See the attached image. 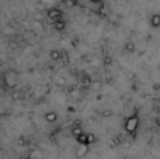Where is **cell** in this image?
I'll list each match as a JSON object with an SVG mask.
<instances>
[{
  "instance_id": "3957f363",
  "label": "cell",
  "mask_w": 160,
  "mask_h": 159,
  "mask_svg": "<svg viewBox=\"0 0 160 159\" xmlns=\"http://www.w3.org/2000/svg\"><path fill=\"white\" fill-rule=\"evenodd\" d=\"M47 17L49 20H52V21H55V20H58V18H63V10L56 7V6L48 7L47 8Z\"/></svg>"
},
{
  "instance_id": "7c38bea8",
  "label": "cell",
  "mask_w": 160,
  "mask_h": 159,
  "mask_svg": "<svg viewBox=\"0 0 160 159\" xmlns=\"http://www.w3.org/2000/svg\"><path fill=\"white\" fill-rule=\"evenodd\" d=\"M83 132V128H82V126H73L72 127V130H70V134L73 135V137H78L79 134H82Z\"/></svg>"
},
{
  "instance_id": "8fae6325",
  "label": "cell",
  "mask_w": 160,
  "mask_h": 159,
  "mask_svg": "<svg viewBox=\"0 0 160 159\" xmlns=\"http://www.w3.org/2000/svg\"><path fill=\"white\" fill-rule=\"evenodd\" d=\"M75 140L78 141V144H86V145H87V134H86V132L79 134L78 137H75Z\"/></svg>"
},
{
  "instance_id": "7a4b0ae2",
  "label": "cell",
  "mask_w": 160,
  "mask_h": 159,
  "mask_svg": "<svg viewBox=\"0 0 160 159\" xmlns=\"http://www.w3.org/2000/svg\"><path fill=\"white\" fill-rule=\"evenodd\" d=\"M3 83L7 89H16L17 85H18V75H17L16 70L13 69H7L3 72Z\"/></svg>"
},
{
  "instance_id": "ffe728a7",
  "label": "cell",
  "mask_w": 160,
  "mask_h": 159,
  "mask_svg": "<svg viewBox=\"0 0 160 159\" xmlns=\"http://www.w3.org/2000/svg\"><path fill=\"white\" fill-rule=\"evenodd\" d=\"M18 159H27V158H18Z\"/></svg>"
},
{
  "instance_id": "e0dca14e",
  "label": "cell",
  "mask_w": 160,
  "mask_h": 159,
  "mask_svg": "<svg viewBox=\"0 0 160 159\" xmlns=\"http://www.w3.org/2000/svg\"><path fill=\"white\" fill-rule=\"evenodd\" d=\"M55 2H56V0H41L42 4H44V6H49V7H52L51 4H53Z\"/></svg>"
},
{
  "instance_id": "30bf717a",
  "label": "cell",
  "mask_w": 160,
  "mask_h": 159,
  "mask_svg": "<svg viewBox=\"0 0 160 159\" xmlns=\"http://www.w3.org/2000/svg\"><path fill=\"white\" fill-rule=\"evenodd\" d=\"M135 44H133V42H125V45H124V51L127 54H132V52H135Z\"/></svg>"
},
{
  "instance_id": "6da1fadb",
  "label": "cell",
  "mask_w": 160,
  "mask_h": 159,
  "mask_svg": "<svg viewBox=\"0 0 160 159\" xmlns=\"http://www.w3.org/2000/svg\"><path fill=\"white\" fill-rule=\"evenodd\" d=\"M139 126H141V118H139V115L136 114V113L132 115H129V117H127L124 121L125 132L132 135V137L136 135V132H138V130H139Z\"/></svg>"
},
{
  "instance_id": "277c9868",
  "label": "cell",
  "mask_w": 160,
  "mask_h": 159,
  "mask_svg": "<svg viewBox=\"0 0 160 159\" xmlns=\"http://www.w3.org/2000/svg\"><path fill=\"white\" fill-rule=\"evenodd\" d=\"M88 146L90 145H86V144H79L78 148L75 149V156L78 159H83L87 156L88 154Z\"/></svg>"
},
{
  "instance_id": "5b68a950",
  "label": "cell",
  "mask_w": 160,
  "mask_h": 159,
  "mask_svg": "<svg viewBox=\"0 0 160 159\" xmlns=\"http://www.w3.org/2000/svg\"><path fill=\"white\" fill-rule=\"evenodd\" d=\"M149 25L152 28H160V13H153L149 17Z\"/></svg>"
},
{
  "instance_id": "ac0fdd59",
  "label": "cell",
  "mask_w": 160,
  "mask_h": 159,
  "mask_svg": "<svg viewBox=\"0 0 160 159\" xmlns=\"http://www.w3.org/2000/svg\"><path fill=\"white\" fill-rule=\"evenodd\" d=\"M90 3L93 6H100V4H104V2L102 0H90Z\"/></svg>"
},
{
  "instance_id": "4fadbf2b",
  "label": "cell",
  "mask_w": 160,
  "mask_h": 159,
  "mask_svg": "<svg viewBox=\"0 0 160 159\" xmlns=\"http://www.w3.org/2000/svg\"><path fill=\"white\" fill-rule=\"evenodd\" d=\"M63 4L66 6L68 8H73V7H76V6L79 4V2L78 0H63Z\"/></svg>"
},
{
  "instance_id": "8992f818",
  "label": "cell",
  "mask_w": 160,
  "mask_h": 159,
  "mask_svg": "<svg viewBox=\"0 0 160 159\" xmlns=\"http://www.w3.org/2000/svg\"><path fill=\"white\" fill-rule=\"evenodd\" d=\"M52 25L58 33H62V31L66 30V21H65L63 18H58V20H55V21H52Z\"/></svg>"
},
{
  "instance_id": "9c48e42d",
  "label": "cell",
  "mask_w": 160,
  "mask_h": 159,
  "mask_svg": "<svg viewBox=\"0 0 160 159\" xmlns=\"http://www.w3.org/2000/svg\"><path fill=\"white\" fill-rule=\"evenodd\" d=\"M45 120H47V123H55L56 120H58V113L55 111H48L45 113Z\"/></svg>"
},
{
  "instance_id": "ba28073f",
  "label": "cell",
  "mask_w": 160,
  "mask_h": 159,
  "mask_svg": "<svg viewBox=\"0 0 160 159\" xmlns=\"http://www.w3.org/2000/svg\"><path fill=\"white\" fill-rule=\"evenodd\" d=\"M49 58L52 59V61H61V59L63 58V52L59 49H52L49 52Z\"/></svg>"
},
{
  "instance_id": "44dd1931",
  "label": "cell",
  "mask_w": 160,
  "mask_h": 159,
  "mask_svg": "<svg viewBox=\"0 0 160 159\" xmlns=\"http://www.w3.org/2000/svg\"><path fill=\"white\" fill-rule=\"evenodd\" d=\"M0 16H2V13H0Z\"/></svg>"
},
{
  "instance_id": "2e32d148",
  "label": "cell",
  "mask_w": 160,
  "mask_h": 159,
  "mask_svg": "<svg viewBox=\"0 0 160 159\" xmlns=\"http://www.w3.org/2000/svg\"><path fill=\"white\" fill-rule=\"evenodd\" d=\"M112 114H114V111H112V110H111V109L102 110V111H101V115H102V117H104V118H110Z\"/></svg>"
},
{
  "instance_id": "d6986e66",
  "label": "cell",
  "mask_w": 160,
  "mask_h": 159,
  "mask_svg": "<svg viewBox=\"0 0 160 159\" xmlns=\"http://www.w3.org/2000/svg\"><path fill=\"white\" fill-rule=\"evenodd\" d=\"M91 89H96L97 92H98V90H100V83H96V85H94V86H93V85H91Z\"/></svg>"
},
{
  "instance_id": "52a82bcc",
  "label": "cell",
  "mask_w": 160,
  "mask_h": 159,
  "mask_svg": "<svg viewBox=\"0 0 160 159\" xmlns=\"http://www.w3.org/2000/svg\"><path fill=\"white\" fill-rule=\"evenodd\" d=\"M28 159H44V152H42L41 149L35 148V149H32V151L30 152Z\"/></svg>"
},
{
  "instance_id": "9a60e30c",
  "label": "cell",
  "mask_w": 160,
  "mask_h": 159,
  "mask_svg": "<svg viewBox=\"0 0 160 159\" xmlns=\"http://www.w3.org/2000/svg\"><path fill=\"white\" fill-rule=\"evenodd\" d=\"M97 142V137H96V134H87V145H93V144H96Z\"/></svg>"
},
{
  "instance_id": "5bb4252c",
  "label": "cell",
  "mask_w": 160,
  "mask_h": 159,
  "mask_svg": "<svg viewBox=\"0 0 160 159\" xmlns=\"http://www.w3.org/2000/svg\"><path fill=\"white\" fill-rule=\"evenodd\" d=\"M112 64H114V59L111 58L110 55H105L104 58H102V65H104V66H111Z\"/></svg>"
}]
</instances>
